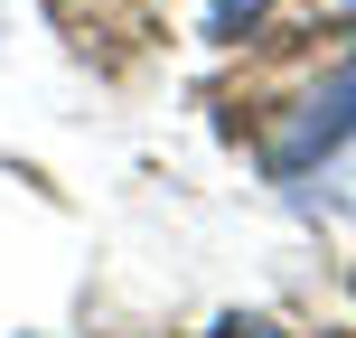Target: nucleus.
Instances as JSON below:
<instances>
[{
  "mask_svg": "<svg viewBox=\"0 0 356 338\" xmlns=\"http://www.w3.org/2000/svg\"><path fill=\"white\" fill-rule=\"evenodd\" d=\"M347 123H356V75H328V85L300 104L291 141H272V178H300L309 160H328V151L347 141Z\"/></svg>",
  "mask_w": 356,
  "mask_h": 338,
  "instance_id": "f257e3e1",
  "label": "nucleus"
},
{
  "mask_svg": "<svg viewBox=\"0 0 356 338\" xmlns=\"http://www.w3.org/2000/svg\"><path fill=\"white\" fill-rule=\"evenodd\" d=\"M263 10H272V0H207V29H216V38H244Z\"/></svg>",
  "mask_w": 356,
  "mask_h": 338,
  "instance_id": "f03ea898",
  "label": "nucleus"
}]
</instances>
